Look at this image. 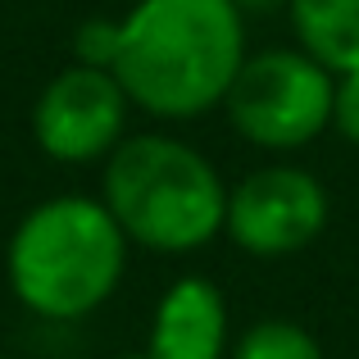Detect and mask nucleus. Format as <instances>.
I'll use <instances>...</instances> for the list:
<instances>
[{
  "mask_svg": "<svg viewBox=\"0 0 359 359\" xmlns=\"http://www.w3.org/2000/svg\"><path fill=\"white\" fill-rule=\"evenodd\" d=\"M73 50H78V64L114 69V55H118V18H91V23H82L78 36H73Z\"/></svg>",
  "mask_w": 359,
  "mask_h": 359,
  "instance_id": "obj_10",
  "label": "nucleus"
},
{
  "mask_svg": "<svg viewBox=\"0 0 359 359\" xmlns=\"http://www.w3.org/2000/svg\"><path fill=\"white\" fill-rule=\"evenodd\" d=\"M337 73L323 69L300 46L245 55L232 78L223 109L232 128L259 150H300L332 123Z\"/></svg>",
  "mask_w": 359,
  "mask_h": 359,
  "instance_id": "obj_4",
  "label": "nucleus"
},
{
  "mask_svg": "<svg viewBox=\"0 0 359 359\" xmlns=\"http://www.w3.org/2000/svg\"><path fill=\"white\" fill-rule=\"evenodd\" d=\"M300 50H309L323 69H359V0H287Z\"/></svg>",
  "mask_w": 359,
  "mask_h": 359,
  "instance_id": "obj_8",
  "label": "nucleus"
},
{
  "mask_svg": "<svg viewBox=\"0 0 359 359\" xmlns=\"http://www.w3.org/2000/svg\"><path fill=\"white\" fill-rule=\"evenodd\" d=\"M128 105L132 100L114 78V69L69 64L36 96L32 137L60 164H91V159H105L123 141Z\"/></svg>",
  "mask_w": 359,
  "mask_h": 359,
  "instance_id": "obj_6",
  "label": "nucleus"
},
{
  "mask_svg": "<svg viewBox=\"0 0 359 359\" xmlns=\"http://www.w3.org/2000/svg\"><path fill=\"white\" fill-rule=\"evenodd\" d=\"M228 359H323V346L309 327L291 318H259L241 332Z\"/></svg>",
  "mask_w": 359,
  "mask_h": 359,
  "instance_id": "obj_9",
  "label": "nucleus"
},
{
  "mask_svg": "<svg viewBox=\"0 0 359 359\" xmlns=\"http://www.w3.org/2000/svg\"><path fill=\"white\" fill-rule=\"evenodd\" d=\"M228 355V300L210 278H177L159 296L146 359H223Z\"/></svg>",
  "mask_w": 359,
  "mask_h": 359,
  "instance_id": "obj_7",
  "label": "nucleus"
},
{
  "mask_svg": "<svg viewBox=\"0 0 359 359\" xmlns=\"http://www.w3.org/2000/svg\"><path fill=\"white\" fill-rule=\"evenodd\" d=\"M0 359H9V355H0Z\"/></svg>",
  "mask_w": 359,
  "mask_h": 359,
  "instance_id": "obj_13",
  "label": "nucleus"
},
{
  "mask_svg": "<svg viewBox=\"0 0 359 359\" xmlns=\"http://www.w3.org/2000/svg\"><path fill=\"white\" fill-rule=\"evenodd\" d=\"M245 60L232 0H137L118 18L114 78L155 118H201L223 105Z\"/></svg>",
  "mask_w": 359,
  "mask_h": 359,
  "instance_id": "obj_1",
  "label": "nucleus"
},
{
  "mask_svg": "<svg viewBox=\"0 0 359 359\" xmlns=\"http://www.w3.org/2000/svg\"><path fill=\"white\" fill-rule=\"evenodd\" d=\"M332 128L351 146H359V69L337 73V96H332Z\"/></svg>",
  "mask_w": 359,
  "mask_h": 359,
  "instance_id": "obj_11",
  "label": "nucleus"
},
{
  "mask_svg": "<svg viewBox=\"0 0 359 359\" xmlns=\"http://www.w3.org/2000/svg\"><path fill=\"white\" fill-rule=\"evenodd\" d=\"M327 187L309 168L269 164L259 173L241 177L228 191V237L245 255L282 259L305 250L327 228Z\"/></svg>",
  "mask_w": 359,
  "mask_h": 359,
  "instance_id": "obj_5",
  "label": "nucleus"
},
{
  "mask_svg": "<svg viewBox=\"0 0 359 359\" xmlns=\"http://www.w3.org/2000/svg\"><path fill=\"white\" fill-rule=\"evenodd\" d=\"M100 201L123 237L159 255L201 250L228 228V187L196 146L164 132L123 137L105 155Z\"/></svg>",
  "mask_w": 359,
  "mask_h": 359,
  "instance_id": "obj_3",
  "label": "nucleus"
},
{
  "mask_svg": "<svg viewBox=\"0 0 359 359\" xmlns=\"http://www.w3.org/2000/svg\"><path fill=\"white\" fill-rule=\"evenodd\" d=\"M128 237L105 201L50 196L18 219L5 250V273L18 305L36 318H87L118 291Z\"/></svg>",
  "mask_w": 359,
  "mask_h": 359,
  "instance_id": "obj_2",
  "label": "nucleus"
},
{
  "mask_svg": "<svg viewBox=\"0 0 359 359\" xmlns=\"http://www.w3.org/2000/svg\"><path fill=\"white\" fill-rule=\"evenodd\" d=\"M232 5L245 14V9H278V5H287V0H232Z\"/></svg>",
  "mask_w": 359,
  "mask_h": 359,
  "instance_id": "obj_12",
  "label": "nucleus"
}]
</instances>
